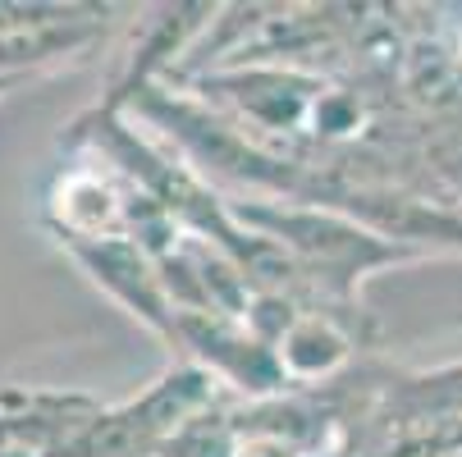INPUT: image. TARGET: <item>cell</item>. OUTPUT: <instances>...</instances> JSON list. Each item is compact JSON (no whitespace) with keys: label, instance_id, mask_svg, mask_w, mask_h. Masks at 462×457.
Here are the masks:
<instances>
[{"label":"cell","instance_id":"2","mask_svg":"<svg viewBox=\"0 0 462 457\" xmlns=\"http://www.w3.org/2000/svg\"><path fill=\"white\" fill-rule=\"evenodd\" d=\"M211 403H220L216 375L179 357L143 394L124 403H101V412L88 421L69 457H161V448Z\"/></svg>","mask_w":462,"mask_h":457},{"label":"cell","instance_id":"1","mask_svg":"<svg viewBox=\"0 0 462 457\" xmlns=\"http://www.w3.org/2000/svg\"><path fill=\"white\" fill-rule=\"evenodd\" d=\"M229 211L238 224L266 233L271 242H280L298 266L307 270V279L320 288V297L329 306L344 311H362L357 288L389 270V266H408V260H426L421 251L393 242L375 229H366L362 220L335 211V206H302V202H234Z\"/></svg>","mask_w":462,"mask_h":457},{"label":"cell","instance_id":"8","mask_svg":"<svg viewBox=\"0 0 462 457\" xmlns=\"http://www.w3.org/2000/svg\"><path fill=\"white\" fill-rule=\"evenodd\" d=\"M23 83H32V78H0V101H5L14 87H23Z\"/></svg>","mask_w":462,"mask_h":457},{"label":"cell","instance_id":"6","mask_svg":"<svg viewBox=\"0 0 462 457\" xmlns=\"http://www.w3.org/2000/svg\"><path fill=\"white\" fill-rule=\"evenodd\" d=\"M234 448H238V412L211 403L161 448V457H234Z\"/></svg>","mask_w":462,"mask_h":457},{"label":"cell","instance_id":"4","mask_svg":"<svg viewBox=\"0 0 462 457\" xmlns=\"http://www.w3.org/2000/svg\"><path fill=\"white\" fill-rule=\"evenodd\" d=\"M55 242L110 302H119L138 324H147L156 339L174 348L179 306L165 288L161 260L138 238H55Z\"/></svg>","mask_w":462,"mask_h":457},{"label":"cell","instance_id":"5","mask_svg":"<svg viewBox=\"0 0 462 457\" xmlns=\"http://www.w3.org/2000/svg\"><path fill=\"white\" fill-rule=\"evenodd\" d=\"M106 28L110 19L83 23V28H60V32H37V37H0V78H42L51 69H64V64H79L101 46Z\"/></svg>","mask_w":462,"mask_h":457},{"label":"cell","instance_id":"3","mask_svg":"<svg viewBox=\"0 0 462 457\" xmlns=\"http://www.w3.org/2000/svg\"><path fill=\"white\" fill-rule=\"evenodd\" d=\"M174 348H183L188 361L211 370L220 388H234V394H243L247 403H271L280 394H293L275 343L261 339L243 315L179 311Z\"/></svg>","mask_w":462,"mask_h":457},{"label":"cell","instance_id":"7","mask_svg":"<svg viewBox=\"0 0 462 457\" xmlns=\"http://www.w3.org/2000/svg\"><path fill=\"white\" fill-rule=\"evenodd\" d=\"M448 55H453V69H457V78H462V28H457V37H453Z\"/></svg>","mask_w":462,"mask_h":457}]
</instances>
